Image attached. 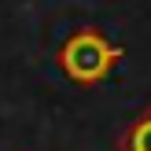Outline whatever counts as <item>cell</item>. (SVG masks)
I'll return each mask as SVG.
<instances>
[{
	"mask_svg": "<svg viewBox=\"0 0 151 151\" xmlns=\"http://www.w3.org/2000/svg\"><path fill=\"white\" fill-rule=\"evenodd\" d=\"M118 151H151V103L125 125L122 140H118Z\"/></svg>",
	"mask_w": 151,
	"mask_h": 151,
	"instance_id": "obj_2",
	"label": "cell"
},
{
	"mask_svg": "<svg viewBox=\"0 0 151 151\" xmlns=\"http://www.w3.org/2000/svg\"><path fill=\"white\" fill-rule=\"evenodd\" d=\"M55 59H59V70L66 74V81H74L81 88H92V85H100V81L111 78V70L125 59V52L103 29L81 26V29H74L63 41V48H59Z\"/></svg>",
	"mask_w": 151,
	"mask_h": 151,
	"instance_id": "obj_1",
	"label": "cell"
}]
</instances>
